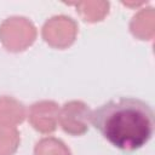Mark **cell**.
<instances>
[{"label": "cell", "instance_id": "1", "mask_svg": "<svg viewBox=\"0 0 155 155\" xmlns=\"http://www.w3.org/2000/svg\"><path fill=\"white\" fill-rule=\"evenodd\" d=\"M91 124L115 148L134 151L145 145L154 133V111L138 98L111 99L91 114Z\"/></svg>", "mask_w": 155, "mask_h": 155}, {"label": "cell", "instance_id": "2", "mask_svg": "<svg viewBox=\"0 0 155 155\" xmlns=\"http://www.w3.org/2000/svg\"><path fill=\"white\" fill-rule=\"evenodd\" d=\"M38 31L31 21L21 16H12L0 24V42L10 52H23L30 47Z\"/></svg>", "mask_w": 155, "mask_h": 155}, {"label": "cell", "instance_id": "3", "mask_svg": "<svg viewBox=\"0 0 155 155\" xmlns=\"http://www.w3.org/2000/svg\"><path fill=\"white\" fill-rule=\"evenodd\" d=\"M78 23L69 16H53L42 25L41 35L45 42L57 50L71 46L78 35Z\"/></svg>", "mask_w": 155, "mask_h": 155}, {"label": "cell", "instance_id": "4", "mask_svg": "<svg viewBox=\"0 0 155 155\" xmlns=\"http://www.w3.org/2000/svg\"><path fill=\"white\" fill-rule=\"evenodd\" d=\"M91 109L82 101H69L59 109L58 124L70 136H82L88 131Z\"/></svg>", "mask_w": 155, "mask_h": 155}, {"label": "cell", "instance_id": "5", "mask_svg": "<svg viewBox=\"0 0 155 155\" xmlns=\"http://www.w3.org/2000/svg\"><path fill=\"white\" fill-rule=\"evenodd\" d=\"M59 107L53 101H39L30 105L28 119L33 128L40 133L48 134L56 131L58 125Z\"/></svg>", "mask_w": 155, "mask_h": 155}, {"label": "cell", "instance_id": "6", "mask_svg": "<svg viewBox=\"0 0 155 155\" xmlns=\"http://www.w3.org/2000/svg\"><path fill=\"white\" fill-rule=\"evenodd\" d=\"M130 30L139 40H151L155 34V11L153 7L142 8L137 12L131 22Z\"/></svg>", "mask_w": 155, "mask_h": 155}, {"label": "cell", "instance_id": "7", "mask_svg": "<svg viewBox=\"0 0 155 155\" xmlns=\"http://www.w3.org/2000/svg\"><path fill=\"white\" fill-rule=\"evenodd\" d=\"M25 119V108L23 103L10 96L0 97V125L16 127Z\"/></svg>", "mask_w": 155, "mask_h": 155}, {"label": "cell", "instance_id": "8", "mask_svg": "<svg viewBox=\"0 0 155 155\" xmlns=\"http://www.w3.org/2000/svg\"><path fill=\"white\" fill-rule=\"evenodd\" d=\"M75 6L80 17L88 23L102 21L109 12L108 1H80Z\"/></svg>", "mask_w": 155, "mask_h": 155}, {"label": "cell", "instance_id": "9", "mask_svg": "<svg viewBox=\"0 0 155 155\" xmlns=\"http://www.w3.org/2000/svg\"><path fill=\"white\" fill-rule=\"evenodd\" d=\"M34 155H71L65 143L54 137H45L36 142Z\"/></svg>", "mask_w": 155, "mask_h": 155}, {"label": "cell", "instance_id": "10", "mask_svg": "<svg viewBox=\"0 0 155 155\" xmlns=\"http://www.w3.org/2000/svg\"><path fill=\"white\" fill-rule=\"evenodd\" d=\"M21 143V134L16 127L0 125V155H13Z\"/></svg>", "mask_w": 155, "mask_h": 155}]
</instances>
